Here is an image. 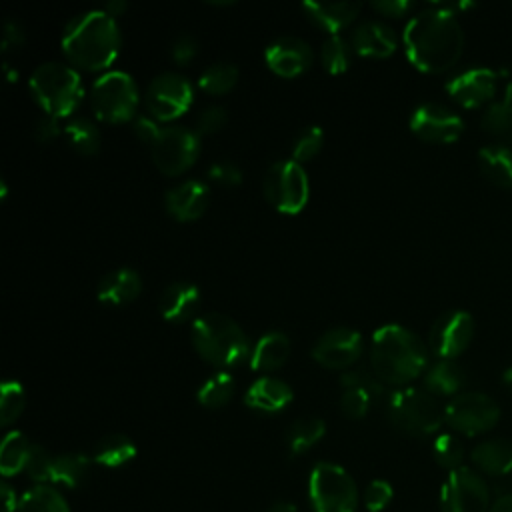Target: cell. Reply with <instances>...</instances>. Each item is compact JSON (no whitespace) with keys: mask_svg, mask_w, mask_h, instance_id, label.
I'll use <instances>...</instances> for the list:
<instances>
[{"mask_svg":"<svg viewBox=\"0 0 512 512\" xmlns=\"http://www.w3.org/2000/svg\"><path fill=\"white\" fill-rule=\"evenodd\" d=\"M62 50L84 70H106L118 56L122 36L114 16L94 8L72 16L62 30Z\"/></svg>","mask_w":512,"mask_h":512,"instance_id":"7a4b0ae2","label":"cell"},{"mask_svg":"<svg viewBox=\"0 0 512 512\" xmlns=\"http://www.w3.org/2000/svg\"><path fill=\"white\" fill-rule=\"evenodd\" d=\"M340 384H342L344 390L354 388V390L366 392L374 402L380 400L382 394H384V382L376 376L374 370H368L364 366L344 370L342 376H340Z\"/></svg>","mask_w":512,"mask_h":512,"instance_id":"74e56055","label":"cell"},{"mask_svg":"<svg viewBox=\"0 0 512 512\" xmlns=\"http://www.w3.org/2000/svg\"><path fill=\"white\" fill-rule=\"evenodd\" d=\"M500 418V406L494 398L482 392L456 394L444 408V420L456 432L476 436L496 426Z\"/></svg>","mask_w":512,"mask_h":512,"instance_id":"7c38bea8","label":"cell"},{"mask_svg":"<svg viewBox=\"0 0 512 512\" xmlns=\"http://www.w3.org/2000/svg\"><path fill=\"white\" fill-rule=\"evenodd\" d=\"M144 100L152 118L174 120L190 108L194 88L186 76L178 72H162L148 84Z\"/></svg>","mask_w":512,"mask_h":512,"instance_id":"4fadbf2b","label":"cell"},{"mask_svg":"<svg viewBox=\"0 0 512 512\" xmlns=\"http://www.w3.org/2000/svg\"><path fill=\"white\" fill-rule=\"evenodd\" d=\"M26 406V392L18 380H4L0 388V422L8 426Z\"/></svg>","mask_w":512,"mask_h":512,"instance_id":"f35d334b","label":"cell"},{"mask_svg":"<svg viewBox=\"0 0 512 512\" xmlns=\"http://www.w3.org/2000/svg\"><path fill=\"white\" fill-rule=\"evenodd\" d=\"M266 512H298V510H296V504L292 502H276Z\"/></svg>","mask_w":512,"mask_h":512,"instance_id":"6f0895ef","label":"cell"},{"mask_svg":"<svg viewBox=\"0 0 512 512\" xmlns=\"http://www.w3.org/2000/svg\"><path fill=\"white\" fill-rule=\"evenodd\" d=\"M386 412L392 426L410 436H428L436 432L444 420V410L438 400L428 390L414 386L392 392Z\"/></svg>","mask_w":512,"mask_h":512,"instance_id":"8992f818","label":"cell"},{"mask_svg":"<svg viewBox=\"0 0 512 512\" xmlns=\"http://www.w3.org/2000/svg\"><path fill=\"white\" fill-rule=\"evenodd\" d=\"M486 480L472 468L460 466L448 472L440 490V512H490Z\"/></svg>","mask_w":512,"mask_h":512,"instance_id":"8fae6325","label":"cell"},{"mask_svg":"<svg viewBox=\"0 0 512 512\" xmlns=\"http://www.w3.org/2000/svg\"><path fill=\"white\" fill-rule=\"evenodd\" d=\"M432 454L434 460L446 468V470H456L462 466L464 460V448L462 442L454 434H440L434 444H432Z\"/></svg>","mask_w":512,"mask_h":512,"instance_id":"60d3db41","label":"cell"},{"mask_svg":"<svg viewBox=\"0 0 512 512\" xmlns=\"http://www.w3.org/2000/svg\"><path fill=\"white\" fill-rule=\"evenodd\" d=\"M350 44L340 34H330L322 48H320V60L328 74H342L350 66Z\"/></svg>","mask_w":512,"mask_h":512,"instance_id":"8d00e7d4","label":"cell"},{"mask_svg":"<svg viewBox=\"0 0 512 512\" xmlns=\"http://www.w3.org/2000/svg\"><path fill=\"white\" fill-rule=\"evenodd\" d=\"M138 86L124 70H106L90 86V106L102 122H126L138 108Z\"/></svg>","mask_w":512,"mask_h":512,"instance_id":"52a82bcc","label":"cell"},{"mask_svg":"<svg viewBox=\"0 0 512 512\" xmlns=\"http://www.w3.org/2000/svg\"><path fill=\"white\" fill-rule=\"evenodd\" d=\"M226 120H228L226 108L212 104V106L202 108V112L196 118V128L194 130L198 134H214L226 124Z\"/></svg>","mask_w":512,"mask_h":512,"instance_id":"f6af8a7d","label":"cell"},{"mask_svg":"<svg viewBox=\"0 0 512 512\" xmlns=\"http://www.w3.org/2000/svg\"><path fill=\"white\" fill-rule=\"evenodd\" d=\"M464 372L454 360H438L424 372V390L432 396H452L464 386Z\"/></svg>","mask_w":512,"mask_h":512,"instance_id":"83f0119b","label":"cell"},{"mask_svg":"<svg viewBox=\"0 0 512 512\" xmlns=\"http://www.w3.org/2000/svg\"><path fill=\"white\" fill-rule=\"evenodd\" d=\"M292 396V388L284 380L276 376H262L248 386L244 402L252 410L274 414L284 410L292 402Z\"/></svg>","mask_w":512,"mask_h":512,"instance_id":"7402d4cb","label":"cell"},{"mask_svg":"<svg viewBox=\"0 0 512 512\" xmlns=\"http://www.w3.org/2000/svg\"><path fill=\"white\" fill-rule=\"evenodd\" d=\"M52 462H54V456H50L40 444H32L24 472L36 482H50Z\"/></svg>","mask_w":512,"mask_h":512,"instance_id":"7bdbcfd3","label":"cell"},{"mask_svg":"<svg viewBox=\"0 0 512 512\" xmlns=\"http://www.w3.org/2000/svg\"><path fill=\"white\" fill-rule=\"evenodd\" d=\"M88 472H90V458L86 454L66 452L60 456H54L50 482L76 488L86 480Z\"/></svg>","mask_w":512,"mask_h":512,"instance_id":"4dcf8cb0","label":"cell"},{"mask_svg":"<svg viewBox=\"0 0 512 512\" xmlns=\"http://www.w3.org/2000/svg\"><path fill=\"white\" fill-rule=\"evenodd\" d=\"M360 8V2H302L306 16L330 34H338L342 28H346L358 16Z\"/></svg>","mask_w":512,"mask_h":512,"instance_id":"cb8c5ba5","label":"cell"},{"mask_svg":"<svg viewBox=\"0 0 512 512\" xmlns=\"http://www.w3.org/2000/svg\"><path fill=\"white\" fill-rule=\"evenodd\" d=\"M480 124L486 132L496 136H506L512 132V106L502 98L486 106Z\"/></svg>","mask_w":512,"mask_h":512,"instance_id":"ab89813d","label":"cell"},{"mask_svg":"<svg viewBox=\"0 0 512 512\" xmlns=\"http://www.w3.org/2000/svg\"><path fill=\"white\" fill-rule=\"evenodd\" d=\"M502 72L476 66L462 70L446 82V92L464 108H478L490 102L498 90Z\"/></svg>","mask_w":512,"mask_h":512,"instance_id":"e0dca14e","label":"cell"},{"mask_svg":"<svg viewBox=\"0 0 512 512\" xmlns=\"http://www.w3.org/2000/svg\"><path fill=\"white\" fill-rule=\"evenodd\" d=\"M372 8L384 16H402L412 8V4L408 0H374Z\"/></svg>","mask_w":512,"mask_h":512,"instance_id":"f5cc1de1","label":"cell"},{"mask_svg":"<svg viewBox=\"0 0 512 512\" xmlns=\"http://www.w3.org/2000/svg\"><path fill=\"white\" fill-rule=\"evenodd\" d=\"M136 456V444L124 434H108L98 440L92 452V460L106 466L118 468Z\"/></svg>","mask_w":512,"mask_h":512,"instance_id":"f1b7e54d","label":"cell"},{"mask_svg":"<svg viewBox=\"0 0 512 512\" xmlns=\"http://www.w3.org/2000/svg\"><path fill=\"white\" fill-rule=\"evenodd\" d=\"M190 338L196 352L216 368H232L250 358L246 332L226 314L208 312L194 318Z\"/></svg>","mask_w":512,"mask_h":512,"instance_id":"277c9868","label":"cell"},{"mask_svg":"<svg viewBox=\"0 0 512 512\" xmlns=\"http://www.w3.org/2000/svg\"><path fill=\"white\" fill-rule=\"evenodd\" d=\"M472 464L488 476H502L512 472V442L504 438H490L472 448Z\"/></svg>","mask_w":512,"mask_h":512,"instance_id":"484cf974","label":"cell"},{"mask_svg":"<svg viewBox=\"0 0 512 512\" xmlns=\"http://www.w3.org/2000/svg\"><path fill=\"white\" fill-rule=\"evenodd\" d=\"M4 70H6V74H8V80H10V82H12V80L18 76V72H12L8 64H4Z\"/></svg>","mask_w":512,"mask_h":512,"instance_id":"94428289","label":"cell"},{"mask_svg":"<svg viewBox=\"0 0 512 512\" xmlns=\"http://www.w3.org/2000/svg\"><path fill=\"white\" fill-rule=\"evenodd\" d=\"M208 200H210V192L206 182L198 178H188L166 192L164 206L172 218L180 222H188V220L200 218L206 212Z\"/></svg>","mask_w":512,"mask_h":512,"instance_id":"d6986e66","label":"cell"},{"mask_svg":"<svg viewBox=\"0 0 512 512\" xmlns=\"http://www.w3.org/2000/svg\"><path fill=\"white\" fill-rule=\"evenodd\" d=\"M208 178L222 186H236L242 182V170L232 160H216L208 166Z\"/></svg>","mask_w":512,"mask_h":512,"instance_id":"7dc6e473","label":"cell"},{"mask_svg":"<svg viewBox=\"0 0 512 512\" xmlns=\"http://www.w3.org/2000/svg\"><path fill=\"white\" fill-rule=\"evenodd\" d=\"M142 290V278L134 268H116L104 274L98 282L96 296L102 304L124 306L130 304Z\"/></svg>","mask_w":512,"mask_h":512,"instance_id":"603a6c76","label":"cell"},{"mask_svg":"<svg viewBox=\"0 0 512 512\" xmlns=\"http://www.w3.org/2000/svg\"><path fill=\"white\" fill-rule=\"evenodd\" d=\"M24 40H26V30H24L22 22L8 18L2 28V50L8 52L12 48H18L24 44Z\"/></svg>","mask_w":512,"mask_h":512,"instance_id":"681fc988","label":"cell"},{"mask_svg":"<svg viewBox=\"0 0 512 512\" xmlns=\"http://www.w3.org/2000/svg\"><path fill=\"white\" fill-rule=\"evenodd\" d=\"M490 512H512V494L500 496L492 506Z\"/></svg>","mask_w":512,"mask_h":512,"instance_id":"11a10c76","label":"cell"},{"mask_svg":"<svg viewBox=\"0 0 512 512\" xmlns=\"http://www.w3.org/2000/svg\"><path fill=\"white\" fill-rule=\"evenodd\" d=\"M394 492H392V486L386 482V480H372L366 488V494H364V504L370 512H380L384 510L390 500H392Z\"/></svg>","mask_w":512,"mask_h":512,"instance_id":"bcb514c9","label":"cell"},{"mask_svg":"<svg viewBox=\"0 0 512 512\" xmlns=\"http://www.w3.org/2000/svg\"><path fill=\"white\" fill-rule=\"evenodd\" d=\"M28 88L38 106L56 118L70 116L82 102L80 74L64 62H42L28 78Z\"/></svg>","mask_w":512,"mask_h":512,"instance_id":"5b68a950","label":"cell"},{"mask_svg":"<svg viewBox=\"0 0 512 512\" xmlns=\"http://www.w3.org/2000/svg\"><path fill=\"white\" fill-rule=\"evenodd\" d=\"M150 154L156 168L166 176L186 172L200 154V134L188 126H162L156 140L150 144Z\"/></svg>","mask_w":512,"mask_h":512,"instance_id":"30bf717a","label":"cell"},{"mask_svg":"<svg viewBox=\"0 0 512 512\" xmlns=\"http://www.w3.org/2000/svg\"><path fill=\"white\" fill-rule=\"evenodd\" d=\"M16 512H70V508L56 488L38 484L20 496Z\"/></svg>","mask_w":512,"mask_h":512,"instance_id":"836d02e7","label":"cell"},{"mask_svg":"<svg viewBox=\"0 0 512 512\" xmlns=\"http://www.w3.org/2000/svg\"><path fill=\"white\" fill-rule=\"evenodd\" d=\"M312 512H354L358 490L352 476L338 464L318 462L308 480Z\"/></svg>","mask_w":512,"mask_h":512,"instance_id":"ba28073f","label":"cell"},{"mask_svg":"<svg viewBox=\"0 0 512 512\" xmlns=\"http://www.w3.org/2000/svg\"><path fill=\"white\" fill-rule=\"evenodd\" d=\"M264 196L266 200L284 214H298L310 194L308 174L296 160H278L264 172Z\"/></svg>","mask_w":512,"mask_h":512,"instance_id":"9c48e42d","label":"cell"},{"mask_svg":"<svg viewBox=\"0 0 512 512\" xmlns=\"http://www.w3.org/2000/svg\"><path fill=\"white\" fill-rule=\"evenodd\" d=\"M504 100L512 106V80L506 84V88H504Z\"/></svg>","mask_w":512,"mask_h":512,"instance_id":"91938a15","label":"cell"},{"mask_svg":"<svg viewBox=\"0 0 512 512\" xmlns=\"http://www.w3.org/2000/svg\"><path fill=\"white\" fill-rule=\"evenodd\" d=\"M474 336V320L464 310H450L436 318L430 328V348L440 360L462 354Z\"/></svg>","mask_w":512,"mask_h":512,"instance_id":"2e32d148","label":"cell"},{"mask_svg":"<svg viewBox=\"0 0 512 512\" xmlns=\"http://www.w3.org/2000/svg\"><path fill=\"white\" fill-rule=\"evenodd\" d=\"M410 130L428 142L448 144L460 138L464 130L462 118L438 102H424L410 114Z\"/></svg>","mask_w":512,"mask_h":512,"instance_id":"9a60e30c","label":"cell"},{"mask_svg":"<svg viewBox=\"0 0 512 512\" xmlns=\"http://www.w3.org/2000/svg\"><path fill=\"white\" fill-rule=\"evenodd\" d=\"M502 382H504V386L512 392V366L504 370V374H502Z\"/></svg>","mask_w":512,"mask_h":512,"instance_id":"680465c9","label":"cell"},{"mask_svg":"<svg viewBox=\"0 0 512 512\" xmlns=\"http://www.w3.org/2000/svg\"><path fill=\"white\" fill-rule=\"evenodd\" d=\"M200 306V290L192 282H172L168 284L158 300V310L168 322L190 320Z\"/></svg>","mask_w":512,"mask_h":512,"instance_id":"44dd1931","label":"cell"},{"mask_svg":"<svg viewBox=\"0 0 512 512\" xmlns=\"http://www.w3.org/2000/svg\"><path fill=\"white\" fill-rule=\"evenodd\" d=\"M362 334L348 326L326 330L312 346V358L328 370H348L362 354Z\"/></svg>","mask_w":512,"mask_h":512,"instance_id":"5bb4252c","label":"cell"},{"mask_svg":"<svg viewBox=\"0 0 512 512\" xmlns=\"http://www.w3.org/2000/svg\"><path fill=\"white\" fill-rule=\"evenodd\" d=\"M0 488H2V512H16L18 510V500H16V494H14L12 486H8L4 482Z\"/></svg>","mask_w":512,"mask_h":512,"instance_id":"db71d44e","label":"cell"},{"mask_svg":"<svg viewBox=\"0 0 512 512\" xmlns=\"http://www.w3.org/2000/svg\"><path fill=\"white\" fill-rule=\"evenodd\" d=\"M428 350L418 334L400 324H384L372 334L370 368L376 376L402 386L426 372Z\"/></svg>","mask_w":512,"mask_h":512,"instance_id":"3957f363","label":"cell"},{"mask_svg":"<svg viewBox=\"0 0 512 512\" xmlns=\"http://www.w3.org/2000/svg\"><path fill=\"white\" fill-rule=\"evenodd\" d=\"M104 10L110 14V16H118L120 12H124L126 10V2H120V0H112V2H108L106 6H104Z\"/></svg>","mask_w":512,"mask_h":512,"instance_id":"9f6ffc18","label":"cell"},{"mask_svg":"<svg viewBox=\"0 0 512 512\" xmlns=\"http://www.w3.org/2000/svg\"><path fill=\"white\" fill-rule=\"evenodd\" d=\"M322 140H324V132L320 126H306L304 130L298 132V136L292 142V160L302 164L314 158L322 148Z\"/></svg>","mask_w":512,"mask_h":512,"instance_id":"b9f144b4","label":"cell"},{"mask_svg":"<svg viewBox=\"0 0 512 512\" xmlns=\"http://www.w3.org/2000/svg\"><path fill=\"white\" fill-rule=\"evenodd\" d=\"M32 442L18 430H10L0 446V472L2 476H14L26 468Z\"/></svg>","mask_w":512,"mask_h":512,"instance_id":"f546056e","label":"cell"},{"mask_svg":"<svg viewBox=\"0 0 512 512\" xmlns=\"http://www.w3.org/2000/svg\"><path fill=\"white\" fill-rule=\"evenodd\" d=\"M64 136L68 140V144L84 154V156H90V154H96L98 148H100V130L98 126L86 118V116H74L66 122L64 126Z\"/></svg>","mask_w":512,"mask_h":512,"instance_id":"1f68e13d","label":"cell"},{"mask_svg":"<svg viewBox=\"0 0 512 512\" xmlns=\"http://www.w3.org/2000/svg\"><path fill=\"white\" fill-rule=\"evenodd\" d=\"M290 354V340L280 330L264 332L250 352V368L256 372H274L278 370Z\"/></svg>","mask_w":512,"mask_h":512,"instance_id":"d4e9b609","label":"cell"},{"mask_svg":"<svg viewBox=\"0 0 512 512\" xmlns=\"http://www.w3.org/2000/svg\"><path fill=\"white\" fill-rule=\"evenodd\" d=\"M312 58L314 54L310 44L294 34L278 36L264 50L266 66L284 78L302 74L312 64Z\"/></svg>","mask_w":512,"mask_h":512,"instance_id":"ac0fdd59","label":"cell"},{"mask_svg":"<svg viewBox=\"0 0 512 512\" xmlns=\"http://www.w3.org/2000/svg\"><path fill=\"white\" fill-rule=\"evenodd\" d=\"M404 50L422 72L438 74L452 68L464 48V32L454 12L442 4L414 14L404 26Z\"/></svg>","mask_w":512,"mask_h":512,"instance_id":"6da1fadb","label":"cell"},{"mask_svg":"<svg viewBox=\"0 0 512 512\" xmlns=\"http://www.w3.org/2000/svg\"><path fill=\"white\" fill-rule=\"evenodd\" d=\"M234 390H236L234 376L226 370H220V372L208 376L200 384V388L196 392V398L206 408H220V406L230 402V398L234 396Z\"/></svg>","mask_w":512,"mask_h":512,"instance_id":"e575fe53","label":"cell"},{"mask_svg":"<svg viewBox=\"0 0 512 512\" xmlns=\"http://www.w3.org/2000/svg\"><path fill=\"white\" fill-rule=\"evenodd\" d=\"M324 432H326L324 420L314 418V416L298 418L296 422H292V426L288 428V434H286L290 454L292 456L304 454L324 436Z\"/></svg>","mask_w":512,"mask_h":512,"instance_id":"d6a6232c","label":"cell"},{"mask_svg":"<svg viewBox=\"0 0 512 512\" xmlns=\"http://www.w3.org/2000/svg\"><path fill=\"white\" fill-rule=\"evenodd\" d=\"M160 128L162 126H158L156 118H150V116H144V114L134 118V132L140 136V140H144L148 144H152L156 140Z\"/></svg>","mask_w":512,"mask_h":512,"instance_id":"816d5d0a","label":"cell"},{"mask_svg":"<svg viewBox=\"0 0 512 512\" xmlns=\"http://www.w3.org/2000/svg\"><path fill=\"white\" fill-rule=\"evenodd\" d=\"M238 82V68L232 62H214L198 76V86L212 96L226 94Z\"/></svg>","mask_w":512,"mask_h":512,"instance_id":"d590c367","label":"cell"},{"mask_svg":"<svg viewBox=\"0 0 512 512\" xmlns=\"http://www.w3.org/2000/svg\"><path fill=\"white\" fill-rule=\"evenodd\" d=\"M350 44L352 50L360 56L386 58L396 50L398 36L388 24L380 20H364L352 30Z\"/></svg>","mask_w":512,"mask_h":512,"instance_id":"ffe728a7","label":"cell"},{"mask_svg":"<svg viewBox=\"0 0 512 512\" xmlns=\"http://www.w3.org/2000/svg\"><path fill=\"white\" fill-rule=\"evenodd\" d=\"M58 120H60V118H56V116L44 114V116L36 122L34 136H36L40 142H50V140H54V138L60 134V124H58Z\"/></svg>","mask_w":512,"mask_h":512,"instance_id":"f907efd6","label":"cell"},{"mask_svg":"<svg viewBox=\"0 0 512 512\" xmlns=\"http://www.w3.org/2000/svg\"><path fill=\"white\" fill-rule=\"evenodd\" d=\"M198 52V42L194 36L190 34H180L174 42H172V48H170V56L174 62L178 64H188Z\"/></svg>","mask_w":512,"mask_h":512,"instance_id":"c3c4849f","label":"cell"},{"mask_svg":"<svg viewBox=\"0 0 512 512\" xmlns=\"http://www.w3.org/2000/svg\"><path fill=\"white\" fill-rule=\"evenodd\" d=\"M372 398L362 392V390H354V388H346L340 396V410L348 416V418H362L370 406H372Z\"/></svg>","mask_w":512,"mask_h":512,"instance_id":"ee69618b","label":"cell"},{"mask_svg":"<svg viewBox=\"0 0 512 512\" xmlns=\"http://www.w3.org/2000/svg\"><path fill=\"white\" fill-rule=\"evenodd\" d=\"M482 174L500 188H512V148L492 144L478 152Z\"/></svg>","mask_w":512,"mask_h":512,"instance_id":"4316f807","label":"cell"}]
</instances>
